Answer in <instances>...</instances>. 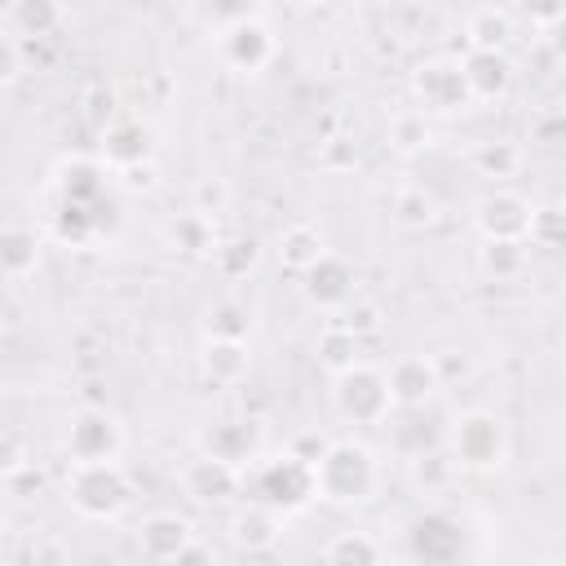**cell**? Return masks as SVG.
<instances>
[{"instance_id": "cell-1", "label": "cell", "mask_w": 566, "mask_h": 566, "mask_svg": "<svg viewBox=\"0 0 566 566\" xmlns=\"http://www.w3.org/2000/svg\"><path fill=\"white\" fill-rule=\"evenodd\" d=\"M314 491H318V500H327L336 509L376 500V491H380L376 451L358 438H327L323 451L314 455Z\"/></svg>"}, {"instance_id": "cell-2", "label": "cell", "mask_w": 566, "mask_h": 566, "mask_svg": "<svg viewBox=\"0 0 566 566\" xmlns=\"http://www.w3.org/2000/svg\"><path fill=\"white\" fill-rule=\"evenodd\" d=\"M62 491L84 522H119L137 500V486L119 460H66Z\"/></svg>"}, {"instance_id": "cell-3", "label": "cell", "mask_w": 566, "mask_h": 566, "mask_svg": "<svg viewBox=\"0 0 566 566\" xmlns=\"http://www.w3.org/2000/svg\"><path fill=\"white\" fill-rule=\"evenodd\" d=\"M447 455L460 473H500L513 455V429L500 411L491 407H469L451 420V433H447Z\"/></svg>"}, {"instance_id": "cell-4", "label": "cell", "mask_w": 566, "mask_h": 566, "mask_svg": "<svg viewBox=\"0 0 566 566\" xmlns=\"http://www.w3.org/2000/svg\"><path fill=\"white\" fill-rule=\"evenodd\" d=\"M243 491L256 500V504H270L274 513H301L318 500L314 491V464L305 455H296L292 447L287 451H261L248 469H243Z\"/></svg>"}, {"instance_id": "cell-5", "label": "cell", "mask_w": 566, "mask_h": 566, "mask_svg": "<svg viewBox=\"0 0 566 566\" xmlns=\"http://www.w3.org/2000/svg\"><path fill=\"white\" fill-rule=\"evenodd\" d=\"M332 407L340 420L349 424H385L394 416V394H389V380H385V367H371V363H354L345 371L332 376Z\"/></svg>"}, {"instance_id": "cell-6", "label": "cell", "mask_w": 566, "mask_h": 566, "mask_svg": "<svg viewBox=\"0 0 566 566\" xmlns=\"http://www.w3.org/2000/svg\"><path fill=\"white\" fill-rule=\"evenodd\" d=\"M212 53L226 71L234 75H256L265 71L274 57H279V35L265 18L256 13H243V18H230L212 31Z\"/></svg>"}, {"instance_id": "cell-7", "label": "cell", "mask_w": 566, "mask_h": 566, "mask_svg": "<svg viewBox=\"0 0 566 566\" xmlns=\"http://www.w3.org/2000/svg\"><path fill=\"white\" fill-rule=\"evenodd\" d=\"M195 451L199 455H212L221 464L248 469L265 451V424L256 416H221V420H208L195 433Z\"/></svg>"}, {"instance_id": "cell-8", "label": "cell", "mask_w": 566, "mask_h": 566, "mask_svg": "<svg viewBox=\"0 0 566 566\" xmlns=\"http://www.w3.org/2000/svg\"><path fill=\"white\" fill-rule=\"evenodd\" d=\"M66 460H119L124 455V424L106 407H80L62 429Z\"/></svg>"}, {"instance_id": "cell-9", "label": "cell", "mask_w": 566, "mask_h": 566, "mask_svg": "<svg viewBox=\"0 0 566 566\" xmlns=\"http://www.w3.org/2000/svg\"><path fill=\"white\" fill-rule=\"evenodd\" d=\"M411 97H416V111H424V115H460V111L473 106L455 57H429V62H420L411 71Z\"/></svg>"}, {"instance_id": "cell-10", "label": "cell", "mask_w": 566, "mask_h": 566, "mask_svg": "<svg viewBox=\"0 0 566 566\" xmlns=\"http://www.w3.org/2000/svg\"><path fill=\"white\" fill-rule=\"evenodd\" d=\"M531 212H535V203L526 195L491 190L473 203V230H478V239H491V243H526Z\"/></svg>"}, {"instance_id": "cell-11", "label": "cell", "mask_w": 566, "mask_h": 566, "mask_svg": "<svg viewBox=\"0 0 566 566\" xmlns=\"http://www.w3.org/2000/svg\"><path fill=\"white\" fill-rule=\"evenodd\" d=\"M301 279V296L314 305V310H323V314H340L354 296H358V274H354V265L340 256V252H323L310 270H301L296 274Z\"/></svg>"}, {"instance_id": "cell-12", "label": "cell", "mask_w": 566, "mask_h": 566, "mask_svg": "<svg viewBox=\"0 0 566 566\" xmlns=\"http://www.w3.org/2000/svg\"><path fill=\"white\" fill-rule=\"evenodd\" d=\"M385 380H389V394H394V407L402 411H420L438 398L442 389V363L433 354H402L385 367Z\"/></svg>"}, {"instance_id": "cell-13", "label": "cell", "mask_w": 566, "mask_h": 566, "mask_svg": "<svg viewBox=\"0 0 566 566\" xmlns=\"http://www.w3.org/2000/svg\"><path fill=\"white\" fill-rule=\"evenodd\" d=\"M111 181H115V172L97 155H66L49 172L53 199H75V203H102Z\"/></svg>"}, {"instance_id": "cell-14", "label": "cell", "mask_w": 566, "mask_h": 566, "mask_svg": "<svg viewBox=\"0 0 566 566\" xmlns=\"http://www.w3.org/2000/svg\"><path fill=\"white\" fill-rule=\"evenodd\" d=\"M97 159H102L111 172L150 164V159H155V133H150V124H142L137 115H119V119H111V124L102 128Z\"/></svg>"}, {"instance_id": "cell-15", "label": "cell", "mask_w": 566, "mask_h": 566, "mask_svg": "<svg viewBox=\"0 0 566 566\" xmlns=\"http://www.w3.org/2000/svg\"><path fill=\"white\" fill-rule=\"evenodd\" d=\"M181 491L195 504H203V509H221V504H230L243 491V469L221 464V460L195 451V460L181 464Z\"/></svg>"}, {"instance_id": "cell-16", "label": "cell", "mask_w": 566, "mask_h": 566, "mask_svg": "<svg viewBox=\"0 0 566 566\" xmlns=\"http://www.w3.org/2000/svg\"><path fill=\"white\" fill-rule=\"evenodd\" d=\"M190 539H199L195 522L186 513H172V509H159V513L142 517V526H137V553L146 562H181Z\"/></svg>"}, {"instance_id": "cell-17", "label": "cell", "mask_w": 566, "mask_h": 566, "mask_svg": "<svg viewBox=\"0 0 566 566\" xmlns=\"http://www.w3.org/2000/svg\"><path fill=\"white\" fill-rule=\"evenodd\" d=\"M460 62V75H464V88L473 102H504L509 88H513V62L509 53L500 49H464Z\"/></svg>"}, {"instance_id": "cell-18", "label": "cell", "mask_w": 566, "mask_h": 566, "mask_svg": "<svg viewBox=\"0 0 566 566\" xmlns=\"http://www.w3.org/2000/svg\"><path fill=\"white\" fill-rule=\"evenodd\" d=\"M199 371L208 385H239L252 371V340L248 336H217L203 332L199 340Z\"/></svg>"}, {"instance_id": "cell-19", "label": "cell", "mask_w": 566, "mask_h": 566, "mask_svg": "<svg viewBox=\"0 0 566 566\" xmlns=\"http://www.w3.org/2000/svg\"><path fill=\"white\" fill-rule=\"evenodd\" d=\"M407 539H411V553L424 557V562H455L460 548H464V531L451 513H420L411 526H407Z\"/></svg>"}, {"instance_id": "cell-20", "label": "cell", "mask_w": 566, "mask_h": 566, "mask_svg": "<svg viewBox=\"0 0 566 566\" xmlns=\"http://www.w3.org/2000/svg\"><path fill=\"white\" fill-rule=\"evenodd\" d=\"M226 535H230V544H234L239 553H270V548L283 539V513H274L270 504L248 500L243 509L230 513Z\"/></svg>"}, {"instance_id": "cell-21", "label": "cell", "mask_w": 566, "mask_h": 566, "mask_svg": "<svg viewBox=\"0 0 566 566\" xmlns=\"http://www.w3.org/2000/svg\"><path fill=\"white\" fill-rule=\"evenodd\" d=\"M106 230V217H102V203H75V199H53V212H49V234L62 243V248H88L97 243Z\"/></svg>"}, {"instance_id": "cell-22", "label": "cell", "mask_w": 566, "mask_h": 566, "mask_svg": "<svg viewBox=\"0 0 566 566\" xmlns=\"http://www.w3.org/2000/svg\"><path fill=\"white\" fill-rule=\"evenodd\" d=\"M323 252H327V234H323V226H314V221H292V226H283L279 239H274V256H279V265H283L287 274L310 270Z\"/></svg>"}, {"instance_id": "cell-23", "label": "cell", "mask_w": 566, "mask_h": 566, "mask_svg": "<svg viewBox=\"0 0 566 566\" xmlns=\"http://www.w3.org/2000/svg\"><path fill=\"white\" fill-rule=\"evenodd\" d=\"M217 239H221V234H217L212 212H199V208L177 212V217L168 221V230H164V243H168V252H177V256H212Z\"/></svg>"}, {"instance_id": "cell-24", "label": "cell", "mask_w": 566, "mask_h": 566, "mask_svg": "<svg viewBox=\"0 0 566 566\" xmlns=\"http://www.w3.org/2000/svg\"><path fill=\"white\" fill-rule=\"evenodd\" d=\"M513 35H517V22H513V13H509L504 4H478V9L464 18V40H469V49H500V53H509Z\"/></svg>"}, {"instance_id": "cell-25", "label": "cell", "mask_w": 566, "mask_h": 566, "mask_svg": "<svg viewBox=\"0 0 566 566\" xmlns=\"http://www.w3.org/2000/svg\"><path fill=\"white\" fill-rule=\"evenodd\" d=\"M40 252H44L40 230H31V226H4V230H0V274H4V279H27V274H35Z\"/></svg>"}, {"instance_id": "cell-26", "label": "cell", "mask_w": 566, "mask_h": 566, "mask_svg": "<svg viewBox=\"0 0 566 566\" xmlns=\"http://www.w3.org/2000/svg\"><path fill=\"white\" fill-rule=\"evenodd\" d=\"M358 358H363V336H354L345 323H327V327L318 332V340H314V363H318L327 376L354 367Z\"/></svg>"}, {"instance_id": "cell-27", "label": "cell", "mask_w": 566, "mask_h": 566, "mask_svg": "<svg viewBox=\"0 0 566 566\" xmlns=\"http://www.w3.org/2000/svg\"><path fill=\"white\" fill-rule=\"evenodd\" d=\"M318 557L332 566H376V562H385V544L367 531H336Z\"/></svg>"}, {"instance_id": "cell-28", "label": "cell", "mask_w": 566, "mask_h": 566, "mask_svg": "<svg viewBox=\"0 0 566 566\" xmlns=\"http://www.w3.org/2000/svg\"><path fill=\"white\" fill-rule=\"evenodd\" d=\"M385 142H389V150H398V155H420V150L433 142V124H429V115L416 111V106L394 111L389 124H385Z\"/></svg>"}, {"instance_id": "cell-29", "label": "cell", "mask_w": 566, "mask_h": 566, "mask_svg": "<svg viewBox=\"0 0 566 566\" xmlns=\"http://www.w3.org/2000/svg\"><path fill=\"white\" fill-rule=\"evenodd\" d=\"M473 172L478 177H491V181H509L522 172V146L517 142H504V137H491V142H478L473 146Z\"/></svg>"}, {"instance_id": "cell-30", "label": "cell", "mask_w": 566, "mask_h": 566, "mask_svg": "<svg viewBox=\"0 0 566 566\" xmlns=\"http://www.w3.org/2000/svg\"><path fill=\"white\" fill-rule=\"evenodd\" d=\"M394 217H398V226H407V230H429V226H438L442 208H438V199H433L420 181H407V186L394 190Z\"/></svg>"}, {"instance_id": "cell-31", "label": "cell", "mask_w": 566, "mask_h": 566, "mask_svg": "<svg viewBox=\"0 0 566 566\" xmlns=\"http://www.w3.org/2000/svg\"><path fill=\"white\" fill-rule=\"evenodd\" d=\"M478 270L495 283H509V279H522L526 274V243H491L482 239L478 248Z\"/></svg>"}, {"instance_id": "cell-32", "label": "cell", "mask_w": 566, "mask_h": 566, "mask_svg": "<svg viewBox=\"0 0 566 566\" xmlns=\"http://www.w3.org/2000/svg\"><path fill=\"white\" fill-rule=\"evenodd\" d=\"M226 279H243V274H252L256 270V261H261V248H256V239L252 234H230V239H217V248H212V256H208Z\"/></svg>"}, {"instance_id": "cell-33", "label": "cell", "mask_w": 566, "mask_h": 566, "mask_svg": "<svg viewBox=\"0 0 566 566\" xmlns=\"http://www.w3.org/2000/svg\"><path fill=\"white\" fill-rule=\"evenodd\" d=\"M13 27L22 35H49L62 27V0H13Z\"/></svg>"}, {"instance_id": "cell-34", "label": "cell", "mask_w": 566, "mask_h": 566, "mask_svg": "<svg viewBox=\"0 0 566 566\" xmlns=\"http://www.w3.org/2000/svg\"><path fill=\"white\" fill-rule=\"evenodd\" d=\"M27 469H31V447H27V438L13 433V429H0V482L22 478Z\"/></svg>"}, {"instance_id": "cell-35", "label": "cell", "mask_w": 566, "mask_h": 566, "mask_svg": "<svg viewBox=\"0 0 566 566\" xmlns=\"http://www.w3.org/2000/svg\"><path fill=\"white\" fill-rule=\"evenodd\" d=\"M526 243H531V248H562V212H557L553 203H544V208L535 203Z\"/></svg>"}, {"instance_id": "cell-36", "label": "cell", "mask_w": 566, "mask_h": 566, "mask_svg": "<svg viewBox=\"0 0 566 566\" xmlns=\"http://www.w3.org/2000/svg\"><path fill=\"white\" fill-rule=\"evenodd\" d=\"M248 310L239 305V301H221V305H212L208 310V332H217V336H248Z\"/></svg>"}, {"instance_id": "cell-37", "label": "cell", "mask_w": 566, "mask_h": 566, "mask_svg": "<svg viewBox=\"0 0 566 566\" xmlns=\"http://www.w3.org/2000/svg\"><path fill=\"white\" fill-rule=\"evenodd\" d=\"M340 323H345L354 336H371V332H380V305L354 296V301L340 310Z\"/></svg>"}, {"instance_id": "cell-38", "label": "cell", "mask_w": 566, "mask_h": 566, "mask_svg": "<svg viewBox=\"0 0 566 566\" xmlns=\"http://www.w3.org/2000/svg\"><path fill=\"white\" fill-rule=\"evenodd\" d=\"M517 13H522L531 27L553 31V27L562 22V13H566V0H517Z\"/></svg>"}, {"instance_id": "cell-39", "label": "cell", "mask_w": 566, "mask_h": 566, "mask_svg": "<svg viewBox=\"0 0 566 566\" xmlns=\"http://www.w3.org/2000/svg\"><path fill=\"white\" fill-rule=\"evenodd\" d=\"M18 75H22V49H18V40L0 27V88H9Z\"/></svg>"}, {"instance_id": "cell-40", "label": "cell", "mask_w": 566, "mask_h": 566, "mask_svg": "<svg viewBox=\"0 0 566 566\" xmlns=\"http://www.w3.org/2000/svg\"><path fill=\"white\" fill-rule=\"evenodd\" d=\"M221 203H226V186H221V181H203V186H199V203H195V208H199V212H217Z\"/></svg>"}, {"instance_id": "cell-41", "label": "cell", "mask_w": 566, "mask_h": 566, "mask_svg": "<svg viewBox=\"0 0 566 566\" xmlns=\"http://www.w3.org/2000/svg\"><path fill=\"white\" fill-rule=\"evenodd\" d=\"M287 4H296V9H318V4H327V0H287Z\"/></svg>"}, {"instance_id": "cell-42", "label": "cell", "mask_w": 566, "mask_h": 566, "mask_svg": "<svg viewBox=\"0 0 566 566\" xmlns=\"http://www.w3.org/2000/svg\"><path fill=\"white\" fill-rule=\"evenodd\" d=\"M0 531H4V509H0Z\"/></svg>"}]
</instances>
